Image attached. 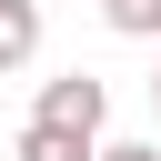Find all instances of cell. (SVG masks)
Wrapping results in <instances>:
<instances>
[{
	"label": "cell",
	"mask_w": 161,
	"mask_h": 161,
	"mask_svg": "<svg viewBox=\"0 0 161 161\" xmlns=\"http://www.w3.org/2000/svg\"><path fill=\"white\" fill-rule=\"evenodd\" d=\"M30 121H60V131H91V141H101L111 91H101L91 70H60V80H40V111H30Z\"/></svg>",
	"instance_id": "1"
},
{
	"label": "cell",
	"mask_w": 161,
	"mask_h": 161,
	"mask_svg": "<svg viewBox=\"0 0 161 161\" xmlns=\"http://www.w3.org/2000/svg\"><path fill=\"white\" fill-rule=\"evenodd\" d=\"M40 50V0H0V70H20Z\"/></svg>",
	"instance_id": "2"
},
{
	"label": "cell",
	"mask_w": 161,
	"mask_h": 161,
	"mask_svg": "<svg viewBox=\"0 0 161 161\" xmlns=\"http://www.w3.org/2000/svg\"><path fill=\"white\" fill-rule=\"evenodd\" d=\"M20 161H91V131H60V121H30V131H20Z\"/></svg>",
	"instance_id": "3"
},
{
	"label": "cell",
	"mask_w": 161,
	"mask_h": 161,
	"mask_svg": "<svg viewBox=\"0 0 161 161\" xmlns=\"http://www.w3.org/2000/svg\"><path fill=\"white\" fill-rule=\"evenodd\" d=\"M101 20H111L121 40H151V30H161V0H101Z\"/></svg>",
	"instance_id": "4"
},
{
	"label": "cell",
	"mask_w": 161,
	"mask_h": 161,
	"mask_svg": "<svg viewBox=\"0 0 161 161\" xmlns=\"http://www.w3.org/2000/svg\"><path fill=\"white\" fill-rule=\"evenodd\" d=\"M91 161H161V141H91Z\"/></svg>",
	"instance_id": "5"
},
{
	"label": "cell",
	"mask_w": 161,
	"mask_h": 161,
	"mask_svg": "<svg viewBox=\"0 0 161 161\" xmlns=\"http://www.w3.org/2000/svg\"><path fill=\"white\" fill-rule=\"evenodd\" d=\"M151 111H161V70H151Z\"/></svg>",
	"instance_id": "6"
}]
</instances>
